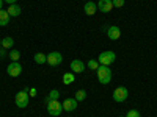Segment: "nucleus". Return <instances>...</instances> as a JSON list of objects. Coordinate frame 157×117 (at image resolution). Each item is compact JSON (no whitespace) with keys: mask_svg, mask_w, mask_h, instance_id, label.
<instances>
[{"mask_svg":"<svg viewBox=\"0 0 157 117\" xmlns=\"http://www.w3.org/2000/svg\"><path fill=\"white\" fill-rule=\"evenodd\" d=\"M112 9H113L112 0H99V2H98V11H101V12H110Z\"/></svg>","mask_w":157,"mask_h":117,"instance_id":"6e6552de","label":"nucleus"},{"mask_svg":"<svg viewBox=\"0 0 157 117\" xmlns=\"http://www.w3.org/2000/svg\"><path fill=\"white\" fill-rule=\"evenodd\" d=\"M6 12H8L11 17H17L21 12H22V9H21V6H19L17 3H14V5H10V6H8Z\"/></svg>","mask_w":157,"mask_h":117,"instance_id":"ddd939ff","label":"nucleus"},{"mask_svg":"<svg viewBox=\"0 0 157 117\" xmlns=\"http://www.w3.org/2000/svg\"><path fill=\"white\" fill-rule=\"evenodd\" d=\"M74 80H75V76H74L72 72H66L63 75V83L64 84H71V83H74Z\"/></svg>","mask_w":157,"mask_h":117,"instance_id":"f3484780","label":"nucleus"},{"mask_svg":"<svg viewBox=\"0 0 157 117\" xmlns=\"http://www.w3.org/2000/svg\"><path fill=\"white\" fill-rule=\"evenodd\" d=\"M77 100L75 98H66L61 105H63V111H68V112H71V111H74V109H77Z\"/></svg>","mask_w":157,"mask_h":117,"instance_id":"9b49d317","label":"nucleus"},{"mask_svg":"<svg viewBox=\"0 0 157 117\" xmlns=\"http://www.w3.org/2000/svg\"><path fill=\"white\" fill-rule=\"evenodd\" d=\"M107 36H109L110 41H116V39H120V37H121V30H120V27H116V25H112V27H109Z\"/></svg>","mask_w":157,"mask_h":117,"instance_id":"1a4fd4ad","label":"nucleus"},{"mask_svg":"<svg viewBox=\"0 0 157 117\" xmlns=\"http://www.w3.org/2000/svg\"><path fill=\"white\" fill-rule=\"evenodd\" d=\"M77 101H83L86 98V90L85 89H78L77 92H75V97H74Z\"/></svg>","mask_w":157,"mask_h":117,"instance_id":"a211bd4d","label":"nucleus"},{"mask_svg":"<svg viewBox=\"0 0 157 117\" xmlns=\"http://www.w3.org/2000/svg\"><path fill=\"white\" fill-rule=\"evenodd\" d=\"M83 11H85V14L86 16H93V14H96V11H98V3H94V2H86L85 5H83Z\"/></svg>","mask_w":157,"mask_h":117,"instance_id":"f8f14e48","label":"nucleus"},{"mask_svg":"<svg viewBox=\"0 0 157 117\" xmlns=\"http://www.w3.org/2000/svg\"><path fill=\"white\" fill-rule=\"evenodd\" d=\"M120 117H123V115H120Z\"/></svg>","mask_w":157,"mask_h":117,"instance_id":"c85d7f7f","label":"nucleus"},{"mask_svg":"<svg viewBox=\"0 0 157 117\" xmlns=\"http://www.w3.org/2000/svg\"><path fill=\"white\" fill-rule=\"evenodd\" d=\"M6 73L10 75V76H19L21 73H22V66H21V62L19 61H13L10 66L6 67Z\"/></svg>","mask_w":157,"mask_h":117,"instance_id":"0eeeda50","label":"nucleus"},{"mask_svg":"<svg viewBox=\"0 0 157 117\" xmlns=\"http://www.w3.org/2000/svg\"><path fill=\"white\" fill-rule=\"evenodd\" d=\"M0 47H2V39H0Z\"/></svg>","mask_w":157,"mask_h":117,"instance_id":"cd10ccee","label":"nucleus"},{"mask_svg":"<svg viewBox=\"0 0 157 117\" xmlns=\"http://www.w3.org/2000/svg\"><path fill=\"white\" fill-rule=\"evenodd\" d=\"M29 98H30V95H29V92H25V90H21V92H17L16 94V106L17 108H27L29 106Z\"/></svg>","mask_w":157,"mask_h":117,"instance_id":"39448f33","label":"nucleus"},{"mask_svg":"<svg viewBox=\"0 0 157 117\" xmlns=\"http://www.w3.org/2000/svg\"><path fill=\"white\" fill-rule=\"evenodd\" d=\"M96 73H98V80H99V83L101 84H109L110 83V80H112V70H110V67L109 66H101L98 67V70H96Z\"/></svg>","mask_w":157,"mask_h":117,"instance_id":"f257e3e1","label":"nucleus"},{"mask_svg":"<svg viewBox=\"0 0 157 117\" xmlns=\"http://www.w3.org/2000/svg\"><path fill=\"white\" fill-rule=\"evenodd\" d=\"M36 92H38V90L33 87V89H30V90H29V95H30V97H35V95H36Z\"/></svg>","mask_w":157,"mask_h":117,"instance_id":"393cba45","label":"nucleus"},{"mask_svg":"<svg viewBox=\"0 0 157 117\" xmlns=\"http://www.w3.org/2000/svg\"><path fill=\"white\" fill-rule=\"evenodd\" d=\"M86 66H88L91 70H98V67L101 66V64H99V61H98V59H90V61L86 62Z\"/></svg>","mask_w":157,"mask_h":117,"instance_id":"6ab92c4d","label":"nucleus"},{"mask_svg":"<svg viewBox=\"0 0 157 117\" xmlns=\"http://www.w3.org/2000/svg\"><path fill=\"white\" fill-rule=\"evenodd\" d=\"M3 2H5V3H8V5H14V3L17 2V0H3Z\"/></svg>","mask_w":157,"mask_h":117,"instance_id":"a878e982","label":"nucleus"},{"mask_svg":"<svg viewBox=\"0 0 157 117\" xmlns=\"http://www.w3.org/2000/svg\"><path fill=\"white\" fill-rule=\"evenodd\" d=\"M5 56H6V48L0 47V58H5Z\"/></svg>","mask_w":157,"mask_h":117,"instance_id":"b1692460","label":"nucleus"},{"mask_svg":"<svg viewBox=\"0 0 157 117\" xmlns=\"http://www.w3.org/2000/svg\"><path fill=\"white\" fill-rule=\"evenodd\" d=\"M33 59H35L36 64H46V62H47V55H44V53H36V55L33 56Z\"/></svg>","mask_w":157,"mask_h":117,"instance_id":"dca6fc26","label":"nucleus"},{"mask_svg":"<svg viewBox=\"0 0 157 117\" xmlns=\"http://www.w3.org/2000/svg\"><path fill=\"white\" fill-rule=\"evenodd\" d=\"M85 64L80 61V59H72L71 61V70H72V73H82V72H85Z\"/></svg>","mask_w":157,"mask_h":117,"instance_id":"9d476101","label":"nucleus"},{"mask_svg":"<svg viewBox=\"0 0 157 117\" xmlns=\"http://www.w3.org/2000/svg\"><path fill=\"white\" fill-rule=\"evenodd\" d=\"M2 47H3V48H11V47H14V39L10 37V36L3 37V39H2Z\"/></svg>","mask_w":157,"mask_h":117,"instance_id":"2eb2a0df","label":"nucleus"},{"mask_svg":"<svg viewBox=\"0 0 157 117\" xmlns=\"http://www.w3.org/2000/svg\"><path fill=\"white\" fill-rule=\"evenodd\" d=\"M112 3H113V8H123L126 0H112Z\"/></svg>","mask_w":157,"mask_h":117,"instance_id":"4be33fe9","label":"nucleus"},{"mask_svg":"<svg viewBox=\"0 0 157 117\" xmlns=\"http://www.w3.org/2000/svg\"><path fill=\"white\" fill-rule=\"evenodd\" d=\"M10 58L13 59V61H19V58H21V51L19 50H10Z\"/></svg>","mask_w":157,"mask_h":117,"instance_id":"aec40b11","label":"nucleus"},{"mask_svg":"<svg viewBox=\"0 0 157 117\" xmlns=\"http://www.w3.org/2000/svg\"><path fill=\"white\" fill-rule=\"evenodd\" d=\"M127 97H129V90H127V87L120 86V87H116V89H115V92H113V100H115L116 103H123V101H126Z\"/></svg>","mask_w":157,"mask_h":117,"instance_id":"20e7f679","label":"nucleus"},{"mask_svg":"<svg viewBox=\"0 0 157 117\" xmlns=\"http://www.w3.org/2000/svg\"><path fill=\"white\" fill-rule=\"evenodd\" d=\"M63 62V56L60 51H50V53L47 55V64L52 67H57L60 66V64Z\"/></svg>","mask_w":157,"mask_h":117,"instance_id":"423d86ee","label":"nucleus"},{"mask_svg":"<svg viewBox=\"0 0 157 117\" xmlns=\"http://www.w3.org/2000/svg\"><path fill=\"white\" fill-rule=\"evenodd\" d=\"M126 117H141V114H140V111L138 109H130L129 112H127V115Z\"/></svg>","mask_w":157,"mask_h":117,"instance_id":"5701e85b","label":"nucleus"},{"mask_svg":"<svg viewBox=\"0 0 157 117\" xmlns=\"http://www.w3.org/2000/svg\"><path fill=\"white\" fill-rule=\"evenodd\" d=\"M3 8V0H0V9Z\"/></svg>","mask_w":157,"mask_h":117,"instance_id":"bb28decb","label":"nucleus"},{"mask_svg":"<svg viewBox=\"0 0 157 117\" xmlns=\"http://www.w3.org/2000/svg\"><path fill=\"white\" fill-rule=\"evenodd\" d=\"M115 59H116V55H115V51H112V50L102 51V53L99 55V58H98L99 64H102V66H110L112 62H115Z\"/></svg>","mask_w":157,"mask_h":117,"instance_id":"7ed1b4c3","label":"nucleus"},{"mask_svg":"<svg viewBox=\"0 0 157 117\" xmlns=\"http://www.w3.org/2000/svg\"><path fill=\"white\" fill-rule=\"evenodd\" d=\"M47 112L52 115V117H58L61 112H63V105L58 101V100H50L47 103Z\"/></svg>","mask_w":157,"mask_h":117,"instance_id":"f03ea898","label":"nucleus"},{"mask_svg":"<svg viewBox=\"0 0 157 117\" xmlns=\"http://www.w3.org/2000/svg\"><path fill=\"white\" fill-rule=\"evenodd\" d=\"M10 14L6 12V9H0V27H6L10 23Z\"/></svg>","mask_w":157,"mask_h":117,"instance_id":"4468645a","label":"nucleus"},{"mask_svg":"<svg viewBox=\"0 0 157 117\" xmlns=\"http://www.w3.org/2000/svg\"><path fill=\"white\" fill-rule=\"evenodd\" d=\"M58 97H60L58 89H52L50 92H49V98H50V100H58Z\"/></svg>","mask_w":157,"mask_h":117,"instance_id":"412c9836","label":"nucleus"}]
</instances>
